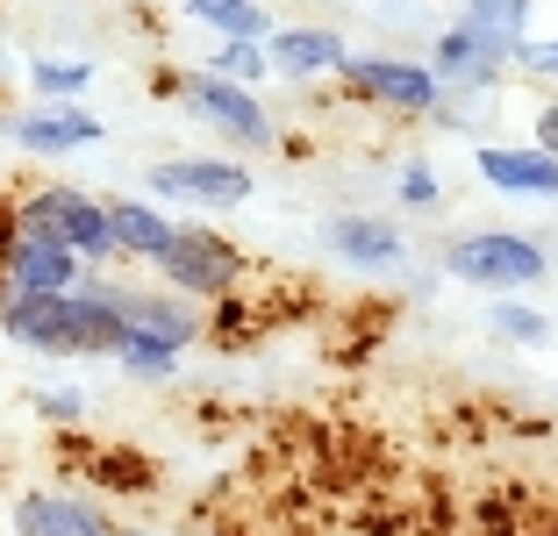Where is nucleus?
I'll use <instances>...</instances> for the list:
<instances>
[{
  "label": "nucleus",
  "instance_id": "9",
  "mask_svg": "<svg viewBox=\"0 0 558 536\" xmlns=\"http://www.w3.org/2000/svg\"><path fill=\"white\" fill-rule=\"evenodd\" d=\"M0 130H8L15 150H29V158H72V150H94L100 136H108V122H94V114L72 108V100H44V108H29V114H8Z\"/></svg>",
  "mask_w": 558,
  "mask_h": 536
},
{
  "label": "nucleus",
  "instance_id": "27",
  "mask_svg": "<svg viewBox=\"0 0 558 536\" xmlns=\"http://www.w3.org/2000/svg\"><path fill=\"white\" fill-rule=\"evenodd\" d=\"M537 150L558 158V100H544V114H537Z\"/></svg>",
  "mask_w": 558,
  "mask_h": 536
},
{
  "label": "nucleus",
  "instance_id": "29",
  "mask_svg": "<svg viewBox=\"0 0 558 536\" xmlns=\"http://www.w3.org/2000/svg\"><path fill=\"white\" fill-rule=\"evenodd\" d=\"M0 308H8V272H0Z\"/></svg>",
  "mask_w": 558,
  "mask_h": 536
},
{
  "label": "nucleus",
  "instance_id": "8",
  "mask_svg": "<svg viewBox=\"0 0 558 536\" xmlns=\"http://www.w3.org/2000/svg\"><path fill=\"white\" fill-rule=\"evenodd\" d=\"M180 100L201 114V122H215L230 144L272 150V114L258 108V86H236V80H215V72H194V80H180Z\"/></svg>",
  "mask_w": 558,
  "mask_h": 536
},
{
  "label": "nucleus",
  "instance_id": "11",
  "mask_svg": "<svg viewBox=\"0 0 558 536\" xmlns=\"http://www.w3.org/2000/svg\"><path fill=\"white\" fill-rule=\"evenodd\" d=\"M15 536H116V515L94 494L72 487H36L15 501Z\"/></svg>",
  "mask_w": 558,
  "mask_h": 536
},
{
  "label": "nucleus",
  "instance_id": "10",
  "mask_svg": "<svg viewBox=\"0 0 558 536\" xmlns=\"http://www.w3.org/2000/svg\"><path fill=\"white\" fill-rule=\"evenodd\" d=\"M501 65H515V58L501 44H487L480 29H465V22H444L437 44H429V72H437L444 94H487L501 80Z\"/></svg>",
  "mask_w": 558,
  "mask_h": 536
},
{
  "label": "nucleus",
  "instance_id": "22",
  "mask_svg": "<svg viewBox=\"0 0 558 536\" xmlns=\"http://www.w3.org/2000/svg\"><path fill=\"white\" fill-rule=\"evenodd\" d=\"M201 72H215V80H236V86H258L272 65H265V44H236V36H230V44H215V58H208Z\"/></svg>",
  "mask_w": 558,
  "mask_h": 536
},
{
  "label": "nucleus",
  "instance_id": "17",
  "mask_svg": "<svg viewBox=\"0 0 558 536\" xmlns=\"http://www.w3.org/2000/svg\"><path fill=\"white\" fill-rule=\"evenodd\" d=\"M180 8L194 22H208L222 44H230V36L236 44H265V36H272V15H265L258 0H180Z\"/></svg>",
  "mask_w": 558,
  "mask_h": 536
},
{
  "label": "nucleus",
  "instance_id": "12",
  "mask_svg": "<svg viewBox=\"0 0 558 536\" xmlns=\"http://www.w3.org/2000/svg\"><path fill=\"white\" fill-rule=\"evenodd\" d=\"M0 272H8V293H72L86 279L80 251H65L44 229H22L15 244L0 251Z\"/></svg>",
  "mask_w": 558,
  "mask_h": 536
},
{
  "label": "nucleus",
  "instance_id": "20",
  "mask_svg": "<svg viewBox=\"0 0 558 536\" xmlns=\"http://www.w3.org/2000/svg\"><path fill=\"white\" fill-rule=\"evenodd\" d=\"M29 86H36V100H80L86 86H94V65H86V58H36Z\"/></svg>",
  "mask_w": 558,
  "mask_h": 536
},
{
  "label": "nucleus",
  "instance_id": "3",
  "mask_svg": "<svg viewBox=\"0 0 558 536\" xmlns=\"http://www.w3.org/2000/svg\"><path fill=\"white\" fill-rule=\"evenodd\" d=\"M15 215L22 229H44V236H58L65 251H80V265H108L122 258L116 251V229H108V200L80 194V186H36V194H15Z\"/></svg>",
  "mask_w": 558,
  "mask_h": 536
},
{
  "label": "nucleus",
  "instance_id": "24",
  "mask_svg": "<svg viewBox=\"0 0 558 536\" xmlns=\"http://www.w3.org/2000/svg\"><path fill=\"white\" fill-rule=\"evenodd\" d=\"M36 415H44L50 429H80V423H86V393L50 387V393H36Z\"/></svg>",
  "mask_w": 558,
  "mask_h": 536
},
{
  "label": "nucleus",
  "instance_id": "14",
  "mask_svg": "<svg viewBox=\"0 0 558 536\" xmlns=\"http://www.w3.org/2000/svg\"><path fill=\"white\" fill-rule=\"evenodd\" d=\"M480 179L494 194L515 200H558V158H544L537 144H480Z\"/></svg>",
  "mask_w": 558,
  "mask_h": 536
},
{
  "label": "nucleus",
  "instance_id": "26",
  "mask_svg": "<svg viewBox=\"0 0 558 536\" xmlns=\"http://www.w3.org/2000/svg\"><path fill=\"white\" fill-rule=\"evenodd\" d=\"M515 65L537 72V80H558V36H544V44H515Z\"/></svg>",
  "mask_w": 558,
  "mask_h": 536
},
{
  "label": "nucleus",
  "instance_id": "28",
  "mask_svg": "<svg viewBox=\"0 0 558 536\" xmlns=\"http://www.w3.org/2000/svg\"><path fill=\"white\" fill-rule=\"evenodd\" d=\"M116 536H158V529H116Z\"/></svg>",
  "mask_w": 558,
  "mask_h": 536
},
{
  "label": "nucleus",
  "instance_id": "4",
  "mask_svg": "<svg viewBox=\"0 0 558 536\" xmlns=\"http://www.w3.org/2000/svg\"><path fill=\"white\" fill-rule=\"evenodd\" d=\"M94 301H108V315H116L122 329H130V343H158V351H186V343L201 337V315L186 308L180 293H144V287H122V279H100L94 265H86L80 279Z\"/></svg>",
  "mask_w": 558,
  "mask_h": 536
},
{
  "label": "nucleus",
  "instance_id": "15",
  "mask_svg": "<svg viewBox=\"0 0 558 536\" xmlns=\"http://www.w3.org/2000/svg\"><path fill=\"white\" fill-rule=\"evenodd\" d=\"M344 36L337 29H272L265 36V65L279 80H337L344 72Z\"/></svg>",
  "mask_w": 558,
  "mask_h": 536
},
{
  "label": "nucleus",
  "instance_id": "6",
  "mask_svg": "<svg viewBox=\"0 0 558 536\" xmlns=\"http://www.w3.org/2000/svg\"><path fill=\"white\" fill-rule=\"evenodd\" d=\"M337 80H344L359 100L387 108V114H437V100H444L437 72L415 65V58H395V50H351Z\"/></svg>",
  "mask_w": 558,
  "mask_h": 536
},
{
  "label": "nucleus",
  "instance_id": "21",
  "mask_svg": "<svg viewBox=\"0 0 558 536\" xmlns=\"http://www.w3.org/2000/svg\"><path fill=\"white\" fill-rule=\"evenodd\" d=\"M80 472H94L100 487H130V494H150V487H158V472H150L144 458H130V451H86Z\"/></svg>",
  "mask_w": 558,
  "mask_h": 536
},
{
  "label": "nucleus",
  "instance_id": "19",
  "mask_svg": "<svg viewBox=\"0 0 558 536\" xmlns=\"http://www.w3.org/2000/svg\"><path fill=\"white\" fill-rule=\"evenodd\" d=\"M487 329L501 343H515V351H544V343H551V315H537L530 301H494Z\"/></svg>",
  "mask_w": 558,
  "mask_h": 536
},
{
  "label": "nucleus",
  "instance_id": "1",
  "mask_svg": "<svg viewBox=\"0 0 558 536\" xmlns=\"http://www.w3.org/2000/svg\"><path fill=\"white\" fill-rule=\"evenodd\" d=\"M0 337L15 351H44V357H122L130 329L108 315V301H94L86 287L72 293H8L0 308Z\"/></svg>",
  "mask_w": 558,
  "mask_h": 536
},
{
  "label": "nucleus",
  "instance_id": "25",
  "mask_svg": "<svg viewBox=\"0 0 558 536\" xmlns=\"http://www.w3.org/2000/svg\"><path fill=\"white\" fill-rule=\"evenodd\" d=\"M395 194H401V208H437V172L429 165H401V179H395Z\"/></svg>",
  "mask_w": 558,
  "mask_h": 536
},
{
  "label": "nucleus",
  "instance_id": "13",
  "mask_svg": "<svg viewBox=\"0 0 558 536\" xmlns=\"http://www.w3.org/2000/svg\"><path fill=\"white\" fill-rule=\"evenodd\" d=\"M323 236H329V258H344L351 272H395L409 258V244L387 215H329Z\"/></svg>",
  "mask_w": 558,
  "mask_h": 536
},
{
  "label": "nucleus",
  "instance_id": "5",
  "mask_svg": "<svg viewBox=\"0 0 558 536\" xmlns=\"http://www.w3.org/2000/svg\"><path fill=\"white\" fill-rule=\"evenodd\" d=\"M158 279L172 293H194V301H222V293H236V279H244V258H236L230 236H215V229L201 222H180L172 229V244L158 251Z\"/></svg>",
  "mask_w": 558,
  "mask_h": 536
},
{
  "label": "nucleus",
  "instance_id": "2",
  "mask_svg": "<svg viewBox=\"0 0 558 536\" xmlns=\"http://www.w3.org/2000/svg\"><path fill=\"white\" fill-rule=\"evenodd\" d=\"M444 272L480 287V293H523L551 272V258L530 244L523 229H465V236L444 244Z\"/></svg>",
  "mask_w": 558,
  "mask_h": 536
},
{
  "label": "nucleus",
  "instance_id": "18",
  "mask_svg": "<svg viewBox=\"0 0 558 536\" xmlns=\"http://www.w3.org/2000/svg\"><path fill=\"white\" fill-rule=\"evenodd\" d=\"M459 22L480 29L487 44H501L515 58V44H530V0H459Z\"/></svg>",
  "mask_w": 558,
  "mask_h": 536
},
{
  "label": "nucleus",
  "instance_id": "23",
  "mask_svg": "<svg viewBox=\"0 0 558 536\" xmlns=\"http://www.w3.org/2000/svg\"><path fill=\"white\" fill-rule=\"evenodd\" d=\"M116 365H122L130 379H150V387H158V379L180 373V351H158V343H130V351H122Z\"/></svg>",
  "mask_w": 558,
  "mask_h": 536
},
{
  "label": "nucleus",
  "instance_id": "7",
  "mask_svg": "<svg viewBox=\"0 0 558 536\" xmlns=\"http://www.w3.org/2000/svg\"><path fill=\"white\" fill-rule=\"evenodd\" d=\"M150 194L222 215V208H244L258 194V179H251L244 158H165V165H150Z\"/></svg>",
  "mask_w": 558,
  "mask_h": 536
},
{
  "label": "nucleus",
  "instance_id": "16",
  "mask_svg": "<svg viewBox=\"0 0 558 536\" xmlns=\"http://www.w3.org/2000/svg\"><path fill=\"white\" fill-rule=\"evenodd\" d=\"M108 229H116V251L122 258H144V265H158V251L172 244V215L165 208H150V200H108Z\"/></svg>",
  "mask_w": 558,
  "mask_h": 536
}]
</instances>
